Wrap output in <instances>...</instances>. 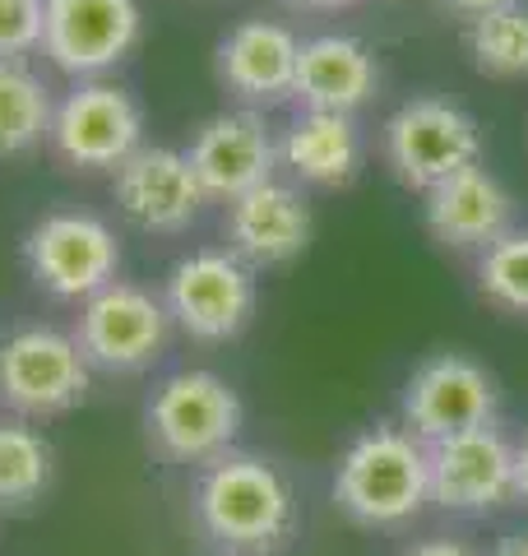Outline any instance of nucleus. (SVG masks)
Segmentation results:
<instances>
[{
    "label": "nucleus",
    "instance_id": "nucleus-14",
    "mask_svg": "<svg viewBox=\"0 0 528 556\" xmlns=\"http://www.w3.org/2000/svg\"><path fill=\"white\" fill-rule=\"evenodd\" d=\"M186 159L196 167V177L204 186L209 200H237L246 190H255L264 181H274L278 172V139L269 130V121L251 108L218 112L190 135Z\"/></svg>",
    "mask_w": 528,
    "mask_h": 556
},
{
    "label": "nucleus",
    "instance_id": "nucleus-22",
    "mask_svg": "<svg viewBox=\"0 0 528 556\" xmlns=\"http://www.w3.org/2000/svg\"><path fill=\"white\" fill-rule=\"evenodd\" d=\"M464 51L491 79H528V5L510 0V5L468 20Z\"/></svg>",
    "mask_w": 528,
    "mask_h": 556
},
{
    "label": "nucleus",
    "instance_id": "nucleus-8",
    "mask_svg": "<svg viewBox=\"0 0 528 556\" xmlns=\"http://www.w3.org/2000/svg\"><path fill=\"white\" fill-rule=\"evenodd\" d=\"M144 144V108L130 89L112 79H75V89L56 98L47 149L70 172H116Z\"/></svg>",
    "mask_w": 528,
    "mask_h": 556
},
{
    "label": "nucleus",
    "instance_id": "nucleus-10",
    "mask_svg": "<svg viewBox=\"0 0 528 556\" xmlns=\"http://www.w3.org/2000/svg\"><path fill=\"white\" fill-rule=\"evenodd\" d=\"M139 38V0H42V56L70 79H108Z\"/></svg>",
    "mask_w": 528,
    "mask_h": 556
},
{
    "label": "nucleus",
    "instance_id": "nucleus-7",
    "mask_svg": "<svg viewBox=\"0 0 528 556\" xmlns=\"http://www.w3.org/2000/svg\"><path fill=\"white\" fill-rule=\"evenodd\" d=\"M172 316L163 298H153L139 283H116L98 288L93 298L79 302V320H75V343L84 362L102 376H139L149 371L172 343Z\"/></svg>",
    "mask_w": 528,
    "mask_h": 556
},
{
    "label": "nucleus",
    "instance_id": "nucleus-13",
    "mask_svg": "<svg viewBox=\"0 0 528 556\" xmlns=\"http://www.w3.org/2000/svg\"><path fill=\"white\" fill-rule=\"evenodd\" d=\"M112 200L121 208V218L149 237L190 232L209 204L186 149H172V144H139L112 172Z\"/></svg>",
    "mask_w": 528,
    "mask_h": 556
},
{
    "label": "nucleus",
    "instance_id": "nucleus-29",
    "mask_svg": "<svg viewBox=\"0 0 528 556\" xmlns=\"http://www.w3.org/2000/svg\"><path fill=\"white\" fill-rule=\"evenodd\" d=\"M292 10H352V5H366V0H284Z\"/></svg>",
    "mask_w": 528,
    "mask_h": 556
},
{
    "label": "nucleus",
    "instance_id": "nucleus-2",
    "mask_svg": "<svg viewBox=\"0 0 528 556\" xmlns=\"http://www.w3.org/2000/svg\"><path fill=\"white\" fill-rule=\"evenodd\" d=\"M334 501L362 529H403L431 506L427 441L408 427L380 422L352 437L334 468Z\"/></svg>",
    "mask_w": 528,
    "mask_h": 556
},
{
    "label": "nucleus",
    "instance_id": "nucleus-21",
    "mask_svg": "<svg viewBox=\"0 0 528 556\" xmlns=\"http://www.w3.org/2000/svg\"><path fill=\"white\" fill-rule=\"evenodd\" d=\"M51 98L47 79L28 61H0V159H24L42 149L51 135Z\"/></svg>",
    "mask_w": 528,
    "mask_h": 556
},
{
    "label": "nucleus",
    "instance_id": "nucleus-27",
    "mask_svg": "<svg viewBox=\"0 0 528 556\" xmlns=\"http://www.w3.org/2000/svg\"><path fill=\"white\" fill-rule=\"evenodd\" d=\"M491 556H528V529H510L496 538V547H491Z\"/></svg>",
    "mask_w": 528,
    "mask_h": 556
},
{
    "label": "nucleus",
    "instance_id": "nucleus-11",
    "mask_svg": "<svg viewBox=\"0 0 528 556\" xmlns=\"http://www.w3.org/2000/svg\"><path fill=\"white\" fill-rule=\"evenodd\" d=\"M501 413V390L482 362L464 353H436L413 376L403 380L399 394V427H408L417 441H445L454 431L487 427Z\"/></svg>",
    "mask_w": 528,
    "mask_h": 556
},
{
    "label": "nucleus",
    "instance_id": "nucleus-19",
    "mask_svg": "<svg viewBox=\"0 0 528 556\" xmlns=\"http://www.w3.org/2000/svg\"><path fill=\"white\" fill-rule=\"evenodd\" d=\"M278 167H288L292 186L339 190L362 172V130L343 112H302L278 135Z\"/></svg>",
    "mask_w": 528,
    "mask_h": 556
},
{
    "label": "nucleus",
    "instance_id": "nucleus-6",
    "mask_svg": "<svg viewBox=\"0 0 528 556\" xmlns=\"http://www.w3.org/2000/svg\"><path fill=\"white\" fill-rule=\"evenodd\" d=\"M260 283L255 269L227 247H204L181 255L167 269L163 306L172 325L196 343H227L255 320Z\"/></svg>",
    "mask_w": 528,
    "mask_h": 556
},
{
    "label": "nucleus",
    "instance_id": "nucleus-17",
    "mask_svg": "<svg viewBox=\"0 0 528 556\" xmlns=\"http://www.w3.org/2000/svg\"><path fill=\"white\" fill-rule=\"evenodd\" d=\"M297 51L302 38L288 24L274 20H241L237 28L223 33L214 51V75L241 108H274V102L292 98L297 79Z\"/></svg>",
    "mask_w": 528,
    "mask_h": 556
},
{
    "label": "nucleus",
    "instance_id": "nucleus-24",
    "mask_svg": "<svg viewBox=\"0 0 528 556\" xmlns=\"http://www.w3.org/2000/svg\"><path fill=\"white\" fill-rule=\"evenodd\" d=\"M42 51V0H0V61Z\"/></svg>",
    "mask_w": 528,
    "mask_h": 556
},
{
    "label": "nucleus",
    "instance_id": "nucleus-18",
    "mask_svg": "<svg viewBox=\"0 0 528 556\" xmlns=\"http://www.w3.org/2000/svg\"><path fill=\"white\" fill-rule=\"evenodd\" d=\"M380 93V61L376 51L348 38V33H320L297 51L292 98L311 112H362Z\"/></svg>",
    "mask_w": 528,
    "mask_h": 556
},
{
    "label": "nucleus",
    "instance_id": "nucleus-4",
    "mask_svg": "<svg viewBox=\"0 0 528 556\" xmlns=\"http://www.w3.org/2000/svg\"><path fill=\"white\" fill-rule=\"evenodd\" d=\"M88 386H93V367L84 362L70 329L14 325L0 334V413L47 422L79 408Z\"/></svg>",
    "mask_w": 528,
    "mask_h": 556
},
{
    "label": "nucleus",
    "instance_id": "nucleus-5",
    "mask_svg": "<svg viewBox=\"0 0 528 556\" xmlns=\"http://www.w3.org/2000/svg\"><path fill=\"white\" fill-rule=\"evenodd\" d=\"M28 278L61 302H84L121 278V237L108 218L84 208L42 214L20 241Z\"/></svg>",
    "mask_w": 528,
    "mask_h": 556
},
{
    "label": "nucleus",
    "instance_id": "nucleus-16",
    "mask_svg": "<svg viewBox=\"0 0 528 556\" xmlns=\"http://www.w3.org/2000/svg\"><path fill=\"white\" fill-rule=\"evenodd\" d=\"M422 218H427V232L440 247L482 255L487 247H496L505 232H515V195L505 190L496 172L473 163L427 190Z\"/></svg>",
    "mask_w": 528,
    "mask_h": 556
},
{
    "label": "nucleus",
    "instance_id": "nucleus-25",
    "mask_svg": "<svg viewBox=\"0 0 528 556\" xmlns=\"http://www.w3.org/2000/svg\"><path fill=\"white\" fill-rule=\"evenodd\" d=\"M403 556H482V552L464 543V538H422V543L403 547Z\"/></svg>",
    "mask_w": 528,
    "mask_h": 556
},
{
    "label": "nucleus",
    "instance_id": "nucleus-15",
    "mask_svg": "<svg viewBox=\"0 0 528 556\" xmlns=\"http://www.w3.org/2000/svg\"><path fill=\"white\" fill-rule=\"evenodd\" d=\"M311 232H315L311 204L302 195V186H292V181L274 177V181H264V186L223 204L227 251L241 255L255 274L292 265V260L311 247Z\"/></svg>",
    "mask_w": 528,
    "mask_h": 556
},
{
    "label": "nucleus",
    "instance_id": "nucleus-1",
    "mask_svg": "<svg viewBox=\"0 0 528 556\" xmlns=\"http://www.w3.org/2000/svg\"><path fill=\"white\" fill-rule=\"evenodd\" d=\"M190 519L209 556H284L302 529V501L284 464L227 450L200 464Z\"/></svg>",
    "mask_w": 528,
    "mask_h": 556
},
{
    "label": "nucleus",
    "instance_id": "nucleus-12",
    "mask_svg": "<svg viewBox=\"0 0 528 556\" xmlns=\"http://www.w3.org/2000/svg\"><path fill=\"white\" fill-rule=\"evenodd\" d=\"M431 506L445 515H491L515 501V441L496 422L427 445Z\"/></svg>",
    "mask_w": 528,
    "mask_h": 556
},
{
    "label": "nucleus",
    "instance_id": "nucleus-28",
    "mask_svg": "<svg viewBox=\"0 0 528 556\" xmlns=\"http://www.w3.org/2000/svg\"><path fill=\"white\" fill-rule=\"evenodd\" d=\"M515 501L528 506V437L515 441Z\"/></svg>",
    "mask_w": 528,
    "mask_h": 556
},
{
    "label": "nucleus",
    "instance_id": "nucleus-20",
    "mask_svg": "<svg viewBox=\"0 0 528 556\" xmlns=\"http://www.w3.org/2000/svg\"><path fill=\"white\" fill-rule=\"evenodd\" d=\"M56 450L24 417L0 413V515L33 510L51 492Z\"/></svg>",
    "mask_w": 528,
    "mask_h": 556
},
{
    "label": "nucleus",
    "instance_id": "nucleus-3",
    "mask_svg": "<svg viewBox=\"0 0 528 556\" xmlns=\"http://www.w3.org/2000/svg\"><path fill=\"white\" fill-rule=\"evenodd\" d=\"M246 427L241 394L218 371L186 367L172 371L144 399V437L158 459L167 464H209L237 450Z\"/></svg>",
    "mask_w": 528,
    "mask_h": 556
},
{
    "label": "nucleus",
    "instance_id": "nucleus-26",
    "mask_svg": "<svg viewBox=\"0 0 528 556\" xmlns=\"http://www.w3.org/2000/svg\"><path fill=\"white\" fill-rule=\"evenodd\" d=\"M445 10H454L460 20H478V14H487V10H496V5H510V0H440Z\"/></svg>",
    "mask_w": 528,
    "mask_h": 556
},
{
    "label": "nucleus",
    "instance_id": "nucleus-23",
    "mask_svg": "<svg viewBox=\"0 0 528 556\" xmlns=\"http://www.w3.org/2000/svg\"><path fill=\"white\" fill-rule=\"evenodd\" d=\"M478 292L510 316H528V228L505 232L478 255Z\"/></svg>",
    "mask_w": 528,
    "mask_h": 556
},
{
    "label": "nucleus",
    "instance_id": "nucleus-9",
    "mask_svg": "<svg viewBox=\"0 0 528 556\" xmlns=\"http://www.w3.org/2000/svg\"><path fill=\"white\" fill-rule=\"evenodd\" d=\"M380 149L394 177L408 190L427 195L431 186L454 177V172L482 163V130L450 98H408L385 121Z\"/></svg>",
    "mask_w": 528,
    "mask_h": 556
}]
</instances>
